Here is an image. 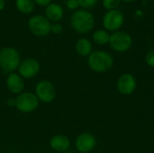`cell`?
<instances>
[{
  "mask_svg": "<svg viewBox=\"0 0 154 153\" xmlns=\"http://www.w3.org/2000/svg\"><path fill=\"white\" fill-rule=\"evenodd\" d=\"M66 5L69 10H76L79 6V4L78 0H67Z\"/></svg>",
  "mask_w": 154,
  "mask_h": 153,
  "instance_id": "7402d4cb",
  "label": "cell"
},
{
  "mask_svg": "<svg viewBox=\"0 0 154 153\" xmlns=\"http://www.w3.org/2000/svg\"><path fill=\"white\" fill-rule=\"evenodd\" d=\"M96 143V138L88 133H83L79 134L75 141L76 149L81 153H88L91 151L95 148Z\"/></svg>",
  "mask_w": 154,
  "mask_h": 153,
  "instance_id": "30bf717a",
  "label": "cell"
},
{
  "mask_svg": "<svg viewBox=\"0 0 154 153\" xmlns=\"http://www.w3.org/2000/svg\"><path fill=\"white\" fill-rule=\"evenodd\" d=\"M34 4L35 3L33 0H15V5L18 11L25 14L32 12Z\"/></svg>",
  "mask_w": 154,
  "mask_h": 153,
  "instance_id": "2e32d148",
  "label": "cell"
},
{
  "mask_svg": "<svg viewBox=\"0 0 154 153\" xmlns=\"http://www.w3.org/2000/svg\"><path fill=\"white\" fill-rule=\"evenodd\" d=\"M76 51L82 57L89 56L92 53V43L87 38H80L76 42Z\"/></svg>",
  "mask_w": 154,
  "mask_h": 153,
  "instance_id": "9a60e30c",
  "label": "cell"
},
{
  "mask_svg": "<svg viewBox=\"0 0 154 153\" xmlns=\"http://www.w3.org/2000/svg\"><path fill=\"white\" fill-rule=\"evenodd\" d=\"M45 14H46V18L49 21L58 23L60 20L62 19L64 12L60 5L55 3H51L48 6H46Z\"/></svg>",
  "mask_w": 154,
  "mask_h": 153,
  "instance_id": "5bb4252c",
  "label": "cell"
},
{
  "mask_svg": "<svg viewBox=\"0 0 154 153\" xmlns=\"http://www.w3.org/2000/svg\"><path fill=\"white\" fill-rule=\"evenodd\" d=\"M5 7V0H0V11H2Z\"/></svg>",
  "mask_w": 154,
  "mask_h": 153,
  "instance_id": "d4e9b609",
  "label": "cell"
},
{
  "mask_svg": "<svg viewBox=\"0 0 154 153\" xmlns=\"http://www.w3.org/2000/svg\"><path fill=\"white\" fill-rule=\"evenodd\" d=\"M136 87V80L134 77L131 74L122 75L117 81V88L119 92L123 95L132 94Z\"/></svg>",
  "mask_w": 154,
  "mask_h": 153,
  "instance_id": "8fae6325",
  "label": "cell"
},
{
  "mask_svg": "<svg viewBox=\"0 0 154 153\" xmlns=\"http://www.w3.org/2000/svg\"><path fill=\"white\" fill-rule=\"evenodd\" d=\"M109 44L114 50L125 52L131 48L133 44V39L127 32L119 30L110 34Z\"/></svg>",
  "mask_w": 154,
  "mask_h": 153,
  "instance_id": "277c9868",
  "label": "cell"
},
{
  "mask_svg": "<svg viewBox=\"0 0 154 153\" xmlns=\"http://www.w3.org/2000/svg\"><path fill=\"white\" fill-rule=\"evenodd\" d=\"M70 23L76 32L85 34L89 32L94 28L95 17L90 12L85 9L77 10L70 17Z\"/></svg>",
  "mask_w": 154,
  "mask_h": 153,
  "instance_id": "6da1fadb",
  "label": "cell"
},
{
  "mask_svg": "<svg viewBox=\"0 0 154 153\" xmlns=\"http://www.w3.org/2000/svg\"><path fill=\"white\" fill-rule=\"evenodd\" d=\"M121 2V0H102V5L104 8H106L107 11H110L117 9L120 6Z\"/></svg>",
  "mask_w": 154,
  "mask_h": 153,
  "instance_id": "ac0fdd59",
  "label": "cell"
},
{
  "mask_svg": "<svg viewBox=\"0 0 154 153\" xmlns=\"http://www.w3.org/2000/svg\"><path fill=\"white\" fill-rule=\"evenodd\" d=\"M52 153H59V152H52Z\"/></svg>",
  "mask_w": 154,
  "mask_h": 153,
  "instance_id": "4316f807",
  "label": "cell"
},
{
  "mask_svg": "<svg viewBox=\"0 0 154 153\" xmlns=\"http://www.w3.org/2000/svg\"><path fill=\"white\" fill-rule=\"evenodd\" d=\"M79 6H81L84 9H89L94 7L98 0H78Z\"/></svg>",
  "mask_w": 154,
  "mask_h": 153,
  "instance_id": "d6986e66",
  "label": "cell"
},
{
  "mask_svg": "<svg viewBox=\"0 0 154 153\" xmlns=\"http://www.w3.org/2000/svg\"><path fill=\"white\" fill-rule=\"evenodd\" d=\"M145 61L149 66L154 67V50H151L147 52L145 56Z\"/></svg>",
  "mask_w": 154,
  "mask_h": 153,
  "instance_id": "ffe728a7",
  "label": "cell"
},
{
  "mask_svg": "<svg viewBox=\"0 0 154 153\" xmlns=\"http://www.w3.org/2000/svg\"><path fill=\"white\" fill-rule=\"evenodd\" d=\"M39 101L45 104L52 102L56 97V88L54 85L49 80H41L35 87L34 93Z\"/></svg>",
  "mask_w": 154,
  "mask_h": 153,
  "instance_id": "ba28073f",
  "label": "cell"
},
{
  "mask_svg": "<svg viewBox=\"0 0 154 153\" xmlns=\"http://www.w3.org/2000/svg\"><path fill=\"white\" fill-rule=\"evenodd\" d=\"M121 1L125 2V3H132V2H134V1H135V0H121Z\"/></svg>",
  "mask_w": 154,
  "mask_h": 153,
  "instance_id": "484cf974",
  "label": "cell"
},
{
  "mask_svg": "<svg viewBox=\"0 0 154 153\" xmlns=\"http://www.w3.org/2000/svg\"><path fill=\"white\" fill-rule=\"evenodd\" d=\"M103 26L106 31L116 32L119 31L125 23V15L124 14L118 10H110L107 11L103 16Z\"/></svg>",
  "mask_w": 154,
  "mask_h": 153,
  "instance_id": "52a82bcc",
  "label": "cell"
},
{
  "mask_svg": "<svg viewBox=\"0 0 154 153\" xmlns=\"http://www.w3.org/2000/svg\"><path fill=\"white\" fill-rule=\"evenodd\" d=\"M39 99L36 95L32 92H23L18 95L15 98V107L22 113H31L37 109Z\"/></svg>",
  "mask_w": 154,
  "mask_h": 153,
  "instance_id": "5b68a950",
  "label": "cell"
},
{
  "mask_svg": "<svg viewBox=\"0 0 154 153\" xmlns=\"http://www.w3.org/2000/svg\"><path fill=\"white\" fill-rule=\"evenodd\" d=\"M110 34L106 30H97L93 33V41L98 45H105L109 43Z\"/></svg>",
  "mask_w": 154,
  "mask_h": 153,
  "instance_id": "e0dca14e",
  "label": "cell"
},
{
  "mask_svg": "<svg viewBox=\"0 0 154 153\" xmlns=\"http://www.w3.org/2000/svg\"><path fill=\"white\" fill-rule=\"evenodd\" d=\"M21 63V56L18 50L12 47L0 50V69L4 73H12L18 69Z\"/></svg>",
  "mask_w": 154,
  "mask_h": 153,
  "instance_id": "7a4b0ae2",
  "label": "cell"
},
{
  "mask_svg": "<svg viewBox=\"0 0 154 153\" xmlns=\"http://www.w3.org/2000/svg\"><path fill=\"white\" fill-rule=\"evenodd\" d=\"M50 146L55 152H64L70 147V141L66 135L56 134L51 138Z\"/></svg>",
  "mask_w": 154,
  "mask_h": 153,
  "instance_id": "4fadbf2b",
  "label": "cell"
},
{
  "mask_svg": "<svg viewBox=\"0 0 154 153\" xmlns=\"http://www.w3.org/2000/svg\"><path fill=\"white\" fill-rule=\"evenodd\" d=\"M7 105L10 106H15V99H14V98H10V99L7 101Z\"/></svg>",
  "mask_w": 154,
  "mask_h": 153,
  "instance_id": "cb8c5ba5",
  "label": "cell"
},
{
  "mask_svg": "<svg viewBox=\"0 0 154 153\" xmlns=\"http://www.w3.org/2000/svg\"><path fill=\"white\" fill-rule=\"evenodd\" d=\"M6 87L11 93L19 95L24 88V82L19 74L12 72L9 73L6 78Z\"/></svg>",
  "mask_w": 154,
  "mask_h": 153,
  "instance_id": "7c38bea8",
  "label": "cell"
},
{
  "mask_svg": "<svg viewBox=\"0 0 154 153\" xmlns=\"http://www.w3.org/2000/svg\"><path fill=\"white\" fill-rule=\"evenodd\" d=\"M51 22L44 16L37 14L32 16L28 21L29 30L38 37H43L51 32Z\"/></svg>",
  "mask_w": 154,
  "mask_h": 153,
  "instance_id": "8992f818",
  "label": "cell"
},
{
  "mask_svg": "<svg viewBox=\"0 0 154 153\" xmlns=\"http://www.w3.org/2000/svg\"><path fill=\"white\" fill-rule=\"evenodd\" d=\"M88 63L92 70L97 73H102L109 70L113 67L114 59L106 51L97 50L93 51L88 56Z\"/></svg>",
  "mask_w": 154,
  "mask_h": 153,
  "instance_id": "3957f363",
  "label": "cell"
},
{
  "mask_svg": "<svg viewBox=\"0 0 154 153\" xmlns=\"http://www.w3.org/2000/svg\"><path fill=\"white\" fill-rule=\"evenodd\" d=\"M33 1L40 6H48L51 3V0H33Z\"/></svg>",
  "mask_w": 154,
  "mask_h": 153,
  "instance_id": "603a6c76",
  "label": "cell"
},
{
  "mask_svg": "<svg viewBox=\"0 0 154 153\" xmlns=\"http://www.w3.org/2000/svg\"><path fill=\"white\" fill-rule=\"evenodd\" d=\"M18 74L23 78H32L40 71V63L33 58L25 59L21 61L18 67Z\"/></svg>",
  "mask_w": 154,
  "mask_h": 153,
  "instance_id": "9c48e42d",
  "label": "cell"
},
{
  "mask_svg": "<svg viewBox=\"0 0 154 153\" xmlns=\"http://www.w3.org/2000/svg\"><path fill=\"white\" fill-rule=\"evenodd\" d=\"M63 28H62V25L59 23H54L51 25V32L55 33V34H59L62 32Z\"/></svg>",
  "mask_w": 154,
  "mask_h": 153,
  "instance_id": "44dd1931",
  "label": "cell"
}]
</instances>
